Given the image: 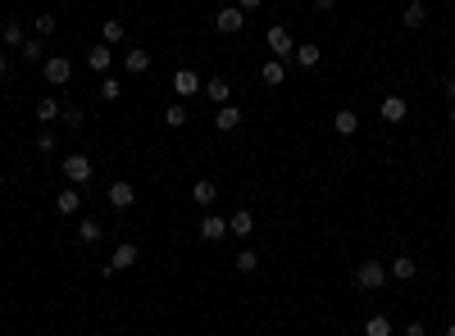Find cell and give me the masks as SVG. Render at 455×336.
Masks as SVG:
<instances>
[{
	"label": "cell",
	"instance_id": "8d00e7d4",
	"mask_svg": "<svg viewBox=\"0 0 455 336\" xmlns=\"http://www.w3.org/2000/svg\"><path fill=\"white\" fill-rule=\"evenodd\" d=\"M441 86H446V101H455V78H446Z\"/></svg>",
	"mask_w": 455,
	"mask_h": 336
},
{
	"label": "cell",
	"instance_id": "277c9868",
	"mask_svg": "<svg viewBox=\"0 0 455 336\" xmlns=\"http://www.w3.org/2000/svg\"><path fill=\"white\" fill-rule=\"evenodd\" d=\"M41 73H46V82H51V86H69V78H73V59L51 55V59H41Z\"/></svg>",
	"mask_w": 455,
	"mask_h": 336
},
{
	"label": "cell",
	"instance_id": "ac0fdd59",
	"mask_svg": "<svg viewBox=\"0 0 455 336\" xmlns=\"http://www.w3.org/2000/svg\"><path fill=\"white\" fill-rule=\"evenodd\" d=\"M214 128H219V132H237V128H241V109H237V105H219Z\"/></svg>",
	"mask_w": 455,
	"mask_h": 336
},
{
	"label": "cell",
	"instance_id": "b9f144b4",
	"mask_svg": "<svg viewBox=\"0 0 455 336\" xmlns=\"http://www.w3.org/2000/svg\"><path fill=\"white\" fill-rule=\"evenodd\" d=\"M451 123H455V105H451Z\"/></svg>",
	"mask_w": 455,
	"mask_h": 336
},
{
	"label": "cell",
	"instance_id": "f35d334b",
	"mask_svg": "<svg viewBox=\"0 0 455 336\" xmlns=\"http://www.w3.org/2000/svg\"><path fill=\"white\" fill-rule=\"evenodd\" d=\"M5 78H9V59L0 55V82H5Z\"/></svg>",
	"mask_w": 455,
	"mask_h": 336
},
{
	"label": "cell",
	"instance_id": "d590c367",
	"mask_svg": "<svg viewBox=\"0 0 455 336\" xmlns=\"http://www.w3.org/2000/svg\"><path fill=\"white\" fill-rule=\"evenodd\" d=\"M333 5H337V0H314V9H319V14H328Z\"/></svg>",
	"mask_w": 455,
	"mask_h": 336
},
{
	"label": "cell",
	"instance_id": "8fae6325",
	"mask_svg": "<svg viewBox=\"0 0 455 336\" xmlns=\"http://www.w3.org/2000/svg\"><path fill=\"white\" fill-rule=\"evenodd\" d=\"M228 232L232 236H251L255 232V209H246V205L232 209V214H228Z\"/></svg>",
	"mask_w": 455,
	"mask_h": 336
},
{
	"label": "cell",
	"instance_id": "4dcf8cb0",
	"mask_svg": "<svg viewBox=\"0 0 455 336\" xmlns=\"http://www.w3.org/2000/svg\"><path fill=\"white\" fill-rule=\"evenodd\" d=\"M237 273H241V278L260 273V255H255V250H241V255H237Z\"/></svg>",
	"mask_w": 455,
	"mask_h": 336
},
{
	"label": "cell",
	"instance_id": "603a6c76",
	"mask_svg": "<svg viewBox=\"0 0 455 336\" xmlns=\"http://www.w3.org/2000/svg\"><path fill=\"white\" fill-rule=\"evenodd\" d=\"M0 36H5V46H9V51H19V46L28 41V36H23V23H19V19H5V23H0Z\"/></svg>",
	"mask_w": 455,
	"mask_h": 336
},
{
	"label": "cell",
	"instance_id": "484cf974",
	"mask_svg": "<svg viewBox=\"0 0 455 336\" xmlns=\"http://www.w3.org/2000/svg\"><path fill=\"white\" fill-rule=\"evenodd\" d=\"M123 36H128V23H119V19H109V23H101V41H105V46H119Z\"/></svg>",
	"mask_w": 455,
	"mask_h": 336
},
{
	"label": "cell",
	"instance_id": "52a82bcc",
	"mask_svg": "<svg viewBox=\"0 0 455 336\" xmlns=\"http://www.w3.org/2000/svg\"><path fill=\"white\" fill-rule=\"evenodd\" d=\"M137 259H141L137 241H119L114 255H109V268H114V273H128V268H137Z\"/></svg>",
	"mask_w": 455,
	"mask_h": 336
},
{
	"label": "cell",
	"instance_id": "44dd1931",
	"mask_svg": "<svg viewBox=\"0 0 455 336\" xmlns=\"http://www.w3.org/2000/svg\"><path fill=\"white\" fill-rule=\"evenodd\" d=\"M260 78H264V86H282L287 82V64H282V59H264Z\"/></svg>",
	"mask_w": 455,
	"mask_h": 336
},
{
	"label": "cell",
	"instance_id": "1f68e13d",
	"mask_svg": "<svg viewBox=\"0 0 455 336\" xmlns=\"http://www.w3.org/2000/svg\"><path fill=\"white\" fill-rule=\"evenodd\" d=\"M19 51H23V59H41V55H46V41H41V36H28Z\"/></svg>",
	"mask_w": 455,
	"mask_h": 336
},
{
	"label": "cell",
	"instance_id": "cb8c5ba5",
	"mask_svg": "<svg viewBox=\"0 0 455 336\" xmlns=\"http://www.w3.org/2000/svg\"><path fill=\"white\" fill-rule=\"evenodd\" d=\"M59 109H64V105H59V101H55V96H41V101H36V118H41V123H46V128H51V123L59 118Z\"/></svg>",
	"mask_w": 455,
	"mask_h": 336
},
{
	"label": "cell",
	"instance_id": "9a60e30c",
	"mask_svg": "<svg viewBox=\"0 0 455 336\" xmlns=\"http://www.w3.org/2000/svg\"><path fill=\"white\" fill-rule=\"evenodd\" d=\"M333 132L337 136H355V132H360V114H355V109H337V114H333Z\"/></svg>",
	"mask_w": 455,
	"mask_h": 336
},
{
	"label": "cell",
	"instance_id": "2e32d148",
	"mask_svg": "<svg viewBox=\"0 0 455 336\" xmlns=\"http://www.w3.org/2000/svg\"><path fill=\"white\" fill-rule=\"evenodd\" d=\"M387 278H396V282H414V278H419V268H414V259H410V255H396V259H391V268H387Z\"/></svg>",
	"mask_w": 455,
	"mask_h": 336
},
{
	"label": "cell",
	"instance_id": "f1b7e54d",
	"mask_svg": "<svg viewBox=\"0 0 455 336\" xmlns=\"http://www.w3.org/2000/svg\"><path fill=\"white\" fill-rule=\"evenodd\" d=\"M187 118H191V114H187V105H182V101H174V105L164 109V123H169V128H187Z\"/></svg>",
	"mask_w": 455,
	"mask_h": 336
},
{
	"label": "cell",
	"instance_id": "8992f818",
	"mask_svg": "<svg viewBox=\"0 0 455 336\" xmlns=\"http://www.w3.org/2000/svg\"><path fill=\"white\" fill-rule=\"evenodd\" d=\"M214 28L224 32V36L241 32V28H246V9H241V5H224V9H219V14H214Z\"/></svg>",
	"mask_w": 455,
	"mask_h": 336
},
{
	"label": "cell",
	"instance_id": "4316f807",
	"mask_svg": "<svg viewBox=\"0 0 455 336\" xmlns=\"http://www.w3.org/2000/svg\"><path fill=\"white\" fill-rule=\"evenodd\" d=\"M59 123H64V128H82V123H87V109H82V105H64V109H59Z\"/></svg>",
	"mask_w": 455,
	"mask_h": 336
},
{
	"label": "cell",
	"instance_id": "e575fe53",
	"mask_svg": "<svg viewBox=\"0 0 455 336\" xmlns=\"http://www.w3.org/2000/svg\"><path fill=\"white\" fill-rule=\"evenodd\" d=\"M401 336H428V327H424V322H405Z\"/></svg>",
	"mask_w": 455,
	"mask_h": 336
},
{
	"label": "cell",
	"instance_id": "d4e9b609",
	"mask_svg": "<svg viewBox=\"0 0 455 336\" xmlns=\"http://www.w3.org/2000/svg\"><path fill=\"white\" fill-rule=\"evenodd\" d=\"M101 232H105L101 218H82V223H78V241H82V245H96V241H101Z\"/></svg>",
	"mask_w": 455,
	"mask_h": 336
},
{
	"label": "cell",
	"instance_id": "7402d4cb",
	"mask_svg": "<svg viewBox=\"0 0 455 336\" xmlns=\"http://www.w3.org/2000/svg\"><path fill=\"white\" fill-rule=\"evenodd\" d=\"M205 96H210L214 105H232V86H228V78H210V82H205Z\"/></svg>",
	"mask_w": 455,
	"mask_h": 336
},
{
	"label": "cell",
	"instance_id": "5b68a950",
	"mask_svg": "<svg viewBox=\"0 0 455 336\" xmlns=\"http://www.w3.org/2000/svg\"><path fill=\"white\" fill-rule=\"evenodd\" d=\"M105 200H109V209H119V214H123V209H132V205H137V186H132V182H109V191H105Z\"/></svg>",
	"mask_w": 455,
	"mask_h": 336
},
{
	"label": "cell",
	"instance_id": "60d3db41",
	"mask_svg": "<svg viewBox=\"0 0 455 336\" xmlns=\"http://www.w3.org/2000/svg\"><path fill=\"white\" fill-rule=\"evenodd\" d=\"M451 286H455V268H451Z\"/></svg>",
	"mask_w": 455,
	"mask_h": 336
},
{
	"label": "cell",
	"instance_id": "e0dca14e",
	"mask_svg": "<svg viewBox=\"0 0 455 336\" xmlns=\"http://www.w3.org/2000/svg\"><path fill=\"white\" fill-rule=\"evenodd\" d=\"M123 68L128 73H151V51H146V46H132V51L123 55Z\"/></svg>",
	"mask_w": 455,
	"mask_h": 336
},
{
	"label": "cell",
	"instance_id": "d6986e66",
	"mask_svg": "<svg viewBox=\"0 0 455 336\" xmlns=\"http://www.w3.org/2000/svg\"><path fill=\"white\" fill-rule=\"evenodd\" d=\"M291 59H296L301 68H319V64H324V51H319L314 41H305V46H296V51H291Z\"/></svg>",
	"mask_w": 455,
	"mask_h": 336
},
{
	"label": "cell",
	"instance_id": "83f0119b",
	"mask_svg": "<svg viewBox=\"0 0 455 336\" xmlns=\"http://www.w3.org/2000/svg\"><path fill=\"white\" fill-rule=\"evenodd\" d=\"M364 336H391V318H387V314L364 318Z\"/></svg>",
	"mask_w": 455,
	"mask_h": 336
},
{
	"label": "cell",
	"instance_id": "d6a6232c",
	"mask_svg": "<svg viewBox=\"0 0 455 336\" xmlns=\"http://www.w3.org/2000/svg\"><path fill=\"white\" fill-rule=\"evenodd\" d=\"M119 78H109V73H105V78H101V101H119Z\"/></svg>",
	"mask_w": 455,
	"mask_h": 336
},
{
	"label": "cell",
	"instance_id": "f546056e",
	"mask_svg": "<svg viewBox=\"0 0 455 336\" xmlns=\"http://www.w3.org/2000/svg\"><path fill=\"white\" fill-rule=\"evenodd\" d=\"M55 28H59L55 14H36V19H32V32L41 36V41H46V36H55Z\"/></svg>",
	"mask_w": 455,
	"mask_h": 336
},
{
	"label": "cell",
	"instance_id": "ab89813d",
	"mask_svg": "<svg viewBox=\"0 0 455 336\" xmlns=\"http://www.w3.org/2000/svg\"><path fill=\"white\" fill-rule=\"evenodd\" d=\"M446 336H455V322H451V327H446Z\"/></svg>",
	"mask_w": 455,
	"mask_h": 336
},
{
	"label": "cell",
	"instance_id": "7c38bea8",
	"mask_svg": "<svg viewBox=\"0 0 455 336\" xmlns=\"http://www.w3.org/2000/svg\"><path fill=\"white\" fill-rule=\"evenodd\" d=\"M401 23H405L410 32H419L424 23H428V5H424V0H410V5L401 9Z\"/></svg>",
	"mask_w": 455,
	"mask_h": 336
},
{
	"label": "cell",
	"instance_id": "ffe728a7",
	"mask_svg": "<svg viewBox=\"0 0 455 336\" xmlns=\"http://www.w3.org/2000/svg\"><path fill=\"white\" fill-rule=\"evenodd\" d=\"M191 200H196V205H201V209H205V205H214V200H219V186H214L210 178H201V182H191Z\"/></svg>",
	"mask_w": 455,
	"mask_h": 336
},
{
	"label": "cell",
	"instance_id": "30bf717a",
	"mask_svg": "<svg viewBox=\"0 0 455 336\" xmlns=\"http://www.w3.org/2000/svg\"><path fill=\"white\" fill-rule=\"evenodd\" d=\"M109 64H114V46L96 41L91 51H87V68H91V73H101V78H105V73H109Z\"/></svg>",
	"mask_w": 455,
	"mask_h": 336
},
{
	"label": "cell",
	"instance_id": "4fadbf2b",
	"mask_svg": "<svg viewBox=\"0 0 455 336\" xmlns=\"http://www.w3.org/2000/svg\"><path fill=\"white\" fill-rule=\"evenodd\" d=\"M82 209V195H78V186H64V191L55 195V214H64V218H73Z\"/></svg>",
	"mask_w": 455,
	"mask_h": 336
},
{
	"label": "cell",
	"instance_id": "74e56055",
	"mask_svg": "<svg viewBox=\"0 0 455 336\" xmlns=\"http://www.w3.org/2000/svg\"><path fill=\"white\" fill-rule=\"evenodd\" d=\"M237 5H241V9H260L264 0H237Z\"/></svg>",
	"mask_w": 455,
	"mask_h": 336
},
{
	"label": "cell",
	"instance_id": "9c48e42d",
	"mask_svg": "<svg viewBox=\"0 0 455 336\" xmlns=\"http://www.w3.org/2000/svg\"><path fill=\"white\" fill-rule=\"evenodd\" d=\"M378 114H383V123H405L410 118V101H405V96H383Z\"/></svg>",
	"mask_w": 455,
	"mask_h": 336
},
{
	"label": "cell",
	"instance_id": "836d02e7",
	"mask_svg": "<svg viewBox=\"0 0 455 336\" xmlns=\"http://www.w3.org/2000/svg\"><path fill=\"white\" fill-rule=\"evenodd\" d=\"M36 151H41V155H55V132H51V128L36 132Z\"/></svg>",
	"mask_w": 455,
	"mask_h": 336
},
{
	"label": "cell",
	"instance_id": "3957f363",
	"mask_svg": "<svg viewBox=\"0 0 455 336\" xmlns=\"http://www.w3.org/2000/svg\"><path fill=\"white\" fill-rule=\"evenodd\" d=\"M59 168H64L69 186H87V182H91V173H96L87 155H69V159H64V164H59Z\"/></svg>",
	"mask_w": 455,
	"mask_h": 336
},
{
	"label": "cell",
	"instance_id": "5bb4252c",
	"mask_svg": "<svg viewBox=\"0 0 455 336\" xmlns=\"http://www.w3.org/2000/svg\"><path fill=\"white\" fill-rule=\"evenodd\" d=\"M224 236H228V218H219V214L201 218V241H224Z\"/></svg>",
	"mask_w": 455,
	"mask_h": 336
},
{
	"label": "cell",
	"instance_id": "ba28073f",
	"mask_svg": "<svg viewBox=\"0 0 455 336\" xmlns=\"http://www.w3.org/2000/svg\"><path fill=\"white\" fill-rule=\"evenodd\" d=\"M201 91H205V82H201L196 68H178L174 73V96H201Z\"/></svg>",
	"mask_w": 455,
	"mask_h": 336
},
{
	"label": "cell",
	"instance_id": "6da1fadb",
	"mask_svg": "<svg viewBox=\"0 0 455 336\" xmlns=\"http://www.w3.org/2000/svg\"><path fill=\"white\" fill-rule=\"evenodd\" d=\"M355 286H360V291H383L387 286V268L378 264V259H364L360 268H355V278H351Z\"/></svg>",
	"mask_w": 455,
	"mask_h": 336
},
{
	"label": "cell",
	"instance_id": "7a4b0ae2",
	"mask_svg": "<svg viewBox=\"0 0 455 336\" xmlns=\"http://www.w3.org/2000/svg\"><path fill=\"white\" fill-rule=\"evenodd\" d=\"M264 46L274 59H291V51H296V36H291V28H282V23H274V28L264 32Z\"/></svg>",
	"mask_w": 455,
	"mask_h": 336
}]
</instances>
